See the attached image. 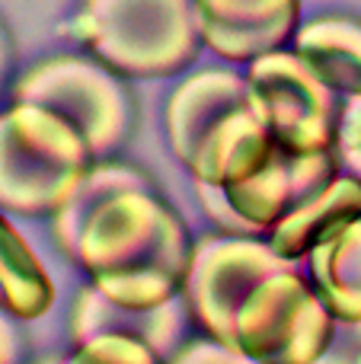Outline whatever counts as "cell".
<instances>
[{"label": "cell", "mask_w": 361, "mask_h": 364, "mask_svg": "<svg viewBox=\"0 0 361 364\" xmlns=\"http://www.w3.org/2000/svg\"><path fill=\"white\" fill-rule=\"evenodd\" d=\"M294 51L339 96H361V19L343 13L307 19L294 32Z\"/></svg>", "instance_id": "obj_13"}, {"label": "cell", "mask_w": 361, "mask_h": 364, "mask_svg": "<svg viewBox=\"0 0 361 364\" xmlns=\"http://www.w3.org/2000/svg\"><path fill=\"white\" fill-rule=\"evenodd\" d=\"M336 166V151L294 154L279 144L253 176L224 188L195 182V188L198 201L217 227L227 233L253 237V233H269L285 214L330 186L339 176Z\"/></svg>", "instance_id": "obj_7"}, {"label": "cell", "mask_w": 361, "mask_h": 364, "mask_svg": "<svg viewBox=\"0 0 361 364\" xmlns=\"http://www.w3.org/2000/svg\"><path fill=\"white\" fill-rule=\"evenodd\" d=\"M55 304L45 265L29 250L19 230L0 214V307L16 320H38Z\"/></svg>", "instance_id": "obj_15"}, {"label": "cell", "mask_w": 361, "mask_h": 364, "mask_svg": "<svg viewBox=\"0 0 361 364\" xmlns=\"http://www.w3.org/2000/svg\"><path fill=\"white\" fill-rule=\"evenodd\" d=\"M170 364H259L253 361L249 355H243L240 348L224 346L217 339H192L179 348L176 355L170 358Z\"/></svg>", "instance_id": "obj_19"}, {"label": "cell", "mask_w": 361, "mask_h": 364, "mask_svg": "<svg viewBox=\"0 0 361 364\" xmlns=\"http://www.w3.org/2000/svg\"><path fill=\"white\" fill-rule=\"evenodd\" d=\"M355 220H361V179L336 176L313 198H307L291 214H285L269 230V243L279 256L294 262V259L311 256L320 243L352 227Z\"/></svg>", "instance_id": "obj_11"}, {"label": "cell", "mask_w": 361, "mask_h": 364, "mask_svg": "<svg viewBox=\"0 0 361 364\" xmlns=\"http://www.w3.org/2000/svg\"><path fill=\"white\" fill-rule=\"evenodd\" d=\"M68 32L122 77H170L202 48L195 0H83Z\"/></svg>", "instance_id": "obj_3"}, {"label": "cell", "mask_w": 361, "mask_h": 364, "mask_svg": "<svg viewBox=\"0 0 361 364\" xmlns=\"http://www.w3.org/2000/svg\"><path fill=\"white\" fill-rule=\"evenodd\" d=\"M134 336V339L147 342L160 352V348L173 346V339L179 336V307L176 301L163 304V307H125V304H115L102 294L96 284L77 294L74 310H70V336H74L77 346L96 339V336Z\"/></svg>", "instance_id": "obj_12"}, {"label": "cell", "mask_w": 361, "mask_h": 364, "mask_svg": "<svg viewBox=\"0 0 361 364\" xmlns=\"http://www.w3.org/2000/svg\"><path fill=\"white\" fill-rule=\"evenodd\" d=\"M64 364H163L160 352L147 342L134 339V336H96V339L77 346V352Z\"/></svg>", "instance_id": "obj_17"}, {"label": "cell", "mask_w": 361, "mask_h": 364, "mask_svg": "<svg viewBox=\"0 0 361 364\" xmlns=\"http://www.w3.org/2000/svg\"><path fill=\"white\" fill-rule=\"evenodd\" d=\"M119 77L93 55L45 58L13 83V102L55 109L87 138L90 151L102 157L125 141L131 125V100Z\"/></svg>", "instance_id": "obj_6"}, {"label": "cell", "mask_w": 361, "mask_h": 364, "mask_svg": "<svg viewBox=\"0 0 361 364\" xmlns=\"http://www.w3.org/2000/svg\"><path fill=\"white\" fill-rule=\"evenodd\" d=\"M247 77L266 106L272 138L285 151H336V128L343 112L339 93L298 51H269L247 64Z\"/></svg>", "instance_id": "obj_9"}, {"label": "cell", "mask_w": 361, "mask_h": 364, "mask_svg": "<svg viewBox=\"0 0 361 364\" xmlns=\"http://www.w3.org/2000/svg\"><path fill=\"white\" fill-rule=\"evenodd\" d=\"M358 358H361V323L336 320L333 342L317 364H358Z\"/></svg>", "instance_id": "obj_20"}, {"label": "cell", "mask_w": 361, "mask_h": 364, "mask_svg": "<svg viewBox=\"0 0 361 364\" xmlns=\"http://www.w3.org/2000/svg\"><path fill=\"white\" fill-rule=\"evenodd\" d=\"M163 119L176 160L208 186L253 176L279 147L256 87L230 68L189 74L170 93Z\"/></svg>", "instance_id": "obj_2"}, {"label": "cell", "mask_w": 361, "mask_h": 364, "mask_svg": "<svg viewBox=\"0 0 361 364\" xmlns=\"http://www.w3.org/2000/svg\"><path fill=\"white\" fill-rule=\"evenodd\" d=\"M192 246L179 214L153 186H138L112 192L93 208L74 262L109 301L151 310L183 294Z\"/></svg>", "instance_id": "obj_1"}, {"label": "cell", "mask_w": 361, "mask_h": 364, "mask_svg": "<svg viewBox=\"0 0 361 364\" xmlns=\"http://www.w3.org/2000/svg\"><path fill=\"white\" fill-rule=\"evenodd\" d=\"M311 282L330 314L361 323V220L339 230L311 252Z\"/></svg>", "instance_id": "obj_14"}, {"label": "cell", "mask_w": 361, "mask_h": 364, "mask_svg": "<svg viewBox=\"0 0 361 364\" xmlns=\"http://www.w3.org/2000/svg\"><path fill=\"white\" fill-rule=\"evenodd\" d=\"M281 269H294V262L279 256L269 240L208 233L192 246L189 275L183 284L185 307L211 339L234 346V323L243 301Z\"/></svg>", "instance_id": "obj_8"}, {"label": "cell", "mask_w": 361, "mask_h": 364, "mask_svg": "<svg viewBox=\"0 0 361 364\" xmlns=\"http://www.w3.org/2000/svg\"><path fill=\"white\" fill-rule=\"evenodd\" d=\"M96 154L55 109L13 102L0 112V208L23 218L55 214Z\"/></svg>", "instance_id": "obj_4"}, {"label": "cell", "mask_w": 361, "mask_h": 364, "mask_svg": "<svg viewBox=\"0 0 361 364\" xmlns=\"http://www.w3.org/2000/svg\"><path fill=\"white\" fill-rule=\"evenodd\" d=\"M138 186H151V179L141 170L128 164H93L90 173L77 182V188L70 192V198L51 214V233H55V243L74 259L77 240H80V230L87 224V218L93 214V208L99 205L102 198H109L112 192H122V188H138Z\"/></svg>", "instance_id": "obj_16"}, {"label": "cell", "mask_w": 361, "mask_h": 364, "mask_svg": "<svg viewBox=\"0 0 361 364\" xmlns=\"http://www.w3.org/2000/svg\"><path fill=\"white\" fill-rule=\"evenodd\" d=\"M202 42L224 61L249 64L285 48L301 26V0H195Z\"/></svg>", "instance_id": "obj_10"}, {"label": "cell", "mask_w": 361, "mask_h": 364, "mask_svg": "<svg viewBox=\"0 0 361 364\" xmlns=\"http://www.w3.org/2000/svg\"><path fill=\"white\" fill-rule=\"evenodd\" d=\"M358 364H361V358H358Z\"/></svg>", "instance_id": "obj_24"}, {"label": "cell", "mask_w": 361, "mask_h": 364, "mask_svg": "<svg viewBox=\"0 0 361 364\" xmlns=\"http://www.w3.org/2000/svg\"><path fill=\"white\" fill-rule=\"evenodd\" d=\"M336 333V316L294 269L269 275L243 301L234 346L259 364H317Z\"/></svg>", "instance_id": "obj_5"}, {"label": "cell", "mask_w": 361, "mask_h": 364, "mask_svg": "<svg viewBox=\"0 0 361 364\" xmlns=\"http://www.w3.org/2000/svg\"><path fill=\"white\" fill-rule=\"evenodd\" d=\"M10 58H13V51H10V36H6L4 23H0V83H4L6 70H10Z\"/></svg>", "instance_id": "obj_22"}, {"label": "cell", "mask_w": 361, "mask_h": 364, "mask_svg": "<svg viewBox=\"0 0 361 364\" xmlns=\"http://www.w3.org/2000/svg\"><path fill=\"white\" fill-rule=\"evenodd\" d=\"M336 157L361 179V96H345L336 128Z\"/></svg>", "instance_id": "obj_18"}, {"label": "cell", "mask_w": 361, "mask_h": 364, "mask_svg": "<svg viewBox=\"0 0 361 364\" xmlns=\"http://www.w3.org/2000/svg\"><path fill=\"white\" fill-rule=\"evenodd\" d=\"M19 361V333L13 329L10 314L0 307V364H16Z\"/></svg>", "instance_id": "obj_21"}, {"label": "cell", "mask_w": 361, "mask_h": 364, "mask_svg": "<svg viewBox=\"0 0 361 364\" xmlns=\"http://www.w3.org/2000/svg\"><path fill=\"white\" fill-rule=\"evenodd\" d=\"M36 364H64V358H42V361H36Z\"/></svg>", "instance_id": "obj_23"}]
</instances>
